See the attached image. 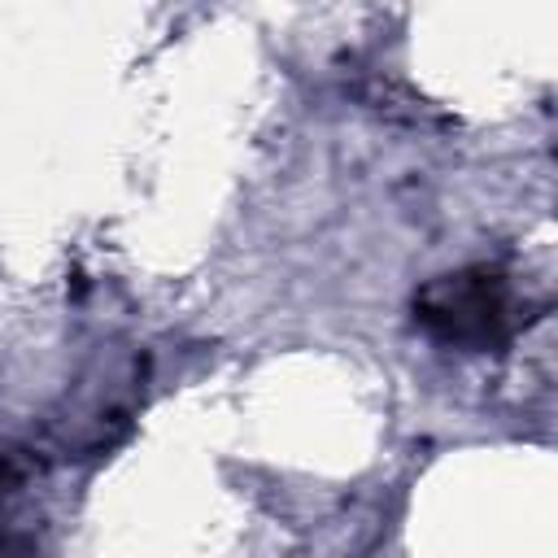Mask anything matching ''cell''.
Wrapping results in <instances>:
<instances>
[{"instance_id":"6da1fadb","label":"cell","mask_w":558,"mask_h":558,"mask_svg":"<svg viewBox=\"0 0 558 558\" xmlns=\"http://www.w3.org/2000/svg\"><path fill=\"white\" fill-rule=\"evenodd\" d=\"M414 323L453 349H497L519 327V301L497 266H462L414 292Z\"/></svg>"},{"instance_id":"7a4b0ae2","label":"cell","mask_w":558,"mask_h":558,"mask_svg":"<svg viewBox=\"0 0 558 558\" xmlns=\"http://www.w3.org/2000/svg\"><path fill=\"white\" fill-rule=\"evenodd\" d=\"M22 480H26V471H22V462H17L13 453H0V519L9 514V506H13V497H17V488H22Z\"/></svg>"}]
</instances>
